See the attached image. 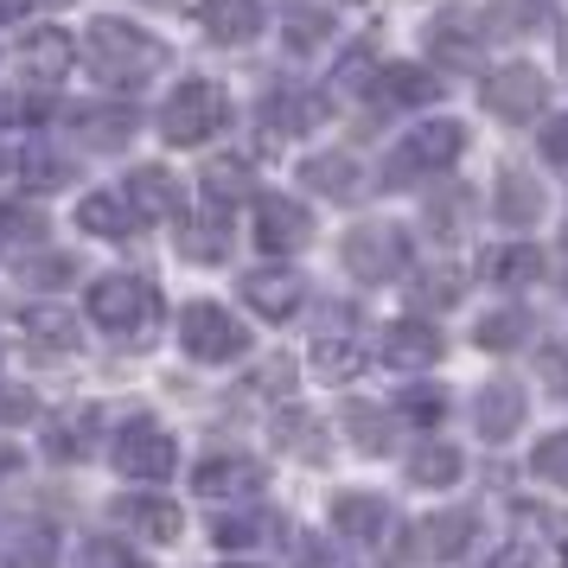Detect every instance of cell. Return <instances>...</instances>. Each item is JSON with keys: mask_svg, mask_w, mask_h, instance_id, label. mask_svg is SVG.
<instances>
[{"mask_svg": "<svg viewBox=\"0 0 568 568\" xmlns=\"http://www.w3.org/2000/svg\"><path fill=\"white\" fill-rule=\"evenodd\" d=\"M307 364H313L320 384H352V377L364 371V345L358 338H313Z\"/></svg>", "mask_w": 568, "mask_h": 568, "instance_id": "obj_25", "label": "cell"}, {"mask_svg": "<svg viewBox=\"0 0 568 568\" xmlns=\"http://www.w3.org/2000/svg\"><path fill=\"white\" fill-rule=\"evenodd\" d=\"M542 160H556V166H568V115H556V122L542 129Z\"/></svg>", "mask_w": 568, "mask_h": 568, "instance_id": "obj_43", "label": "cell"}, {"mask_svg": "<svg viewBox=\"0 0 568 568\" xmlns=\"http://www.w3.org/2000/svg\"><path fill=\"white\" fill-rule=\"evenodd\" d=\"M129 205L141 211V224H148V217H180L185 192H180V180H173L166 166H134L129 173Z\"/></svg>", "mask_w": 568, "mask_h": 568, "instance_id": "obj_20", "label": "cell"}, {"mask_svg": "<svg viewBox=\"0 0 568 568\" xmlns=\"http://www.w3.org/2000/svg\"><path fill=\"white\" fill-rule=\"evenodd\" d=\"M250 192H256V173H250V160H243V154H224V160H211V166H205L211 211H231L236 199H250Z\"/></svg>", "mask_w": 568, "mask_h": 568, "instance_id": "obj_24", "label": "cell"}, {"mask_svg": "<svg viewBox=\"0 0 568 568\" xmlns=\"http://www.w3.org/2000/svg\"><path fill=\"white\" fill-rule=\"evenodd\" d=\"M301 180H307L313 192H326V199H352V192H358V160L352 154H313V160H301Z\"/></svg>", "mask_w": 568, "mask_h": 568, "instance_id": "obj_28", "label": "cell"}, {"mask_svg": "<svg viewBox=\"0 0 568 568\" xmlns=\"http://www.w3.org/2000/svg\"><path fill=\"white\" fill-rule=\"evenodd\" d=\"M78 224L90 236H109V243H122V236L141 231V211L129 205V192H90L78 205Z\"/></svg>", "mask_w": 568, "mask_h": 568, "instance_id": "obj_21", "label": "cell"}, {"mask_svg": "<svg viewBox=\"0 0 568 568\" xmlns=\"http://www.w3.org/2000/svg\"><path fill=\"white\" fill-rule=\"evenodd\" d=\"M562 243H568V231H562Z\"/></svg>", "mask_w": 568, "mask_h": 568, "instance_id": "obj_50", "label": "cell"}, {"mask_svg": "<svg viewBox=\"0 0 568 568\" xmlns=\"http://www.w3.org/2000/svg\"><path fill=\"white\" fill-rule=\"evenodd\" d=\"M109 460H115V473H122V479H148V486H160V479H173V473H180V440L166 435L160 422L134 415V422H122V428H115V440H109Z\"/></svg>", "mask_w": 568, "mask_h": 568, "instance_id": "obj_4", "label": "cell"}, {"mask_svg": "<svg viewBox=\"0 0 568 568\" xmlns=\"http://www.w3.org/2000/svg\"><path fill=\"white\" fill-rule=\"evenodd\" d=\"M498 217L505 224H537L542 217V185H537V173H524V166H498Z\"/></svg>", "mask_w": 568, "mask_h": 568, "instance_id": "obj_22", "label": "cell"}, {"mask_svg": "<svg viewBox=\"0 0 568 568\" xmlns=\"http://www.w3.org/2000/svg\"><path fill=\"white\" fill-rule=\"evenodd\" d=\"M83 45H90V64H97V78L115 83V90H134V83L160 78V64H166V45H160L148 27H134V20H90L83 32Z\"/></svg>", "mask_w": 568, "mask_h": 568, "instance_id": "obj_1", "label": "cell"}, {"mask_svg": "<svg viewBox=\"0 0 568 568\" xmlns=\"http://www.w3.org/2000/svg\"><path fill=\"white\" fill-rule=\"evenodd\" d=\"M20 185H32V192H52V185H71V166L52 154H20Z\"/></svg>", "mask_w": 568, "mask_h": 568, "instance_id": "obj_39", "label": "cell"}, {"mask_svg": "<svg viewBox=\"0 0 568 568\" xmlns=\"http://www.w3.org/2000/svg\"><path fill=\"white\" fill-rule=\"evenodd\" d=\"M78 562H83V568H148V562L129 549V542H115V537H90V542L78 549Z\"/></svg>", "mask_w": 568, "mask_h": 568, "instance_id": "obj_38", "label": "cell"}, {"mask_svg": "<svg viewBox=\"0 0 568 568\" xmlns=\"http://www.w3.org/2000/svg\"><path fill=\"white\" fill-rule=\"evenodd\" d=\"M466 542H473V517L466 511H428L415 524L409 549L422 562H454V556H466Z\"/></svg>", "mask_w": 568, "mask_h": 568, "instance_id": "obj_16", "label": "cell"}, {"mask_svg": "<svg viewBox=\"0 0 568 568\" xmlns=\"http://www.w3.org/2000/svg\"><path fill=\"white\" fill-rule=\"evenodd\" d=\"M109 517H115L122 530H134V537H148V542H180V505L160 498V491H129V498L109 505Z\"/></svg>", "mask_w": 568, "mask_h": 568, "instance_id": "obj_11", "label": "cell"}, {"mask_svg": "<svg viewBox=\"0 0 568 568\" xmlns=\"http://www.w3.org/2000/svg\"><path fill=\"white\" fill-rule=\"evenodd\" d=\"M530 473L568 491V428H562V435H549V440H537V454H530Z\"/></svg>", "mask_w": 568, "mask_h": 568, "instance_id": "obj_37", "label": "cell"}, {"mask_svg": "<svg viewBox=\"0 0 568 568\" xmlns=\"http://www.w3.org/2000/svg\"><path fill=\"white\" fill-rule=\"evenodd\" d=\"M486 275L498 287H530V282H542V250L537 243H505V250L486 256Z\"/></svg>", "mask_w": 568, "mask_h": 568, "instance_id": "obj_27", "label": "cell"}, {"mask_svg": "<svg viewBox=\"0 0 568 568\" xmlns=\"http://www.w3.org/2000/svg\"><path fill=\"white\" fill-rule=\"evenodd\" d=\"M396 409H403V422H415V428H435L440 415H447V389L440 384H409L403 396H396Z\"/></svg>", "mask_w": 568, "mask_h": 568, "instance_id": "obj_35", "label": "cell"}, {"mask_svg": "<svg viewBox=\"0 0 568 568\" xmlns=\"http://www.w3.org/2000/svg\"><path fill=\"white\" fill-rule=\"evenodd\" d=\"M83 313L109 338H141L160 320V287L141 282V275H103V282H90V294H83Z\"/></svg>", "mask_w": 568, "mask_h": 568, "instance_id": "obj_2", "label": "cell"}, {"mask_svg": "<svg viewBox=\"0 0 568 568\" xmlns=\"http://www.w3.org/2000/svg\"><path fill=\"white\" fill-rule=\"evenodd\" d=\"M333 32V20L326 13H313V20H294V45H307V39H326Z\"/></svg>", "mask_w": 568, "mask_h": 568, "instance_id": "obj_44", "label": "cell"}, {"mask_svg": "<svg viewBox=\"0 0 568 568\" xmlns=\"http://www.w3.org/2000/svg\"><path fill=\"white\" fill-rule=\"evenodd\" d=\"M517 422H524V389H517V377H491L473 396V428H479V440H511Z\"/></svg>", "mask_w": 568, "mask_h": 568, "instance_id": "obj_13", "label": "cell"}, {"mask_svg": "<svg viewBox=\"0 0 568 568\" xmlns=\"http://www.w3.org/2000/svg\"><path fill=\"white\" fill-rule=\"evenodd\" d=\"M78 129L90 134V141H129L134 115H129V109H115V115H97V109H78Z\"/></svg>", "mask_w": 568, "mask_h": 568, "instance_id": "obj_40", "label": "cell"}, {"mask_svg": "<svg viewBox=\"0 0 568 568\" xmlns=\"http://www.w3.org/2000/svg\"><path fill=\"white\" fill-rule=\"evenodd\" d=\"M486 109L498 115V122H530L542 103H549V83H542L537 64H505V71H491L486 78Z\"/></svg>", "mask_w": 568, "mask_h": 568, "instance_id": "obj_7", "label": "cell"}, {"mask_svg": "<svg viewBox=\"0 0 568 568\" xmlns=\"http://www.w3.org/2000/svg\"><path fill=\"white\" fill-rule=\"evenodd\" d=\"M409 479L415 486H454V479H460V454H454V447H415L409 454Z\"/></svg>", "mask_w": 568, "mask_h": 568, "instance_id": "obj_33", "label": "cell"}, {"mask_svg": "<svg viewBox=\"0 0 568 568\" xmlns=\"http://www.w3.org/2000/svg\"><path fill=\"white\" fill-rule=\"evenodd\" d=\"M13 58H20V71H27L32 83H64L71 58H78V45H71V32H64V27H27Z\"/></svg>", "mask_w": 568, "mask_h": 568, "instance_id": "obj_12", "label": "cell"}, {"mask_svg": "<svg viewBox=\"0 0 568 568\" xmlns=\"http://www.w3.org/2000/svg\"><path fill=\"white\" fill-rule=\"evenodd\" d=\"M13 466H20V454H13V447H0V479H7Z\"/></svg>", "mask_w": 568, "mask_h": 568, "instance_id": "obj_47", "label": "cell"}, {"mask_svg": "<svg viewBox=\"0 0 568 568\" xmlns=\"http://www.w3.org/2000/svg\"><path fill=\"white\" fill-rule=\"evenodd\" d=\"M384 364H396V371H428V364H440V333L428 320H396L384 333Z\"/></svg>", "mask_w": 568, "mask_h": 568, "instance_id": "obj_19", "label": "cell"}, {"mask_svg": "<svg viewBox=\"0 0 568 568\" xmlns=\"http://www.w3.org/2000/svg\"><path fill=\"white\" fill-rule=\"evenodd\" d=\"M301 301H307V287H301V275H287V268H256V275H243V307H256L262 320H294L301 313Z\"/></svg>", "mask_w": 568, "mask_h": 568, "instance_id": "obj_14", "label": "cell"}, {"mask_svg": "<svg viewBox=\"0 0 568 568\" xmlns=\"http://www.w3.org/2000/svg\"><path fill=\"white\" fill-rule=\"evenodd\" d=\"M27 282H39V287H64V282H78V256H39L27 268Z\"/></svg>", "mask_w": 568, "mask_h": 568, "instance_id": "obj_41", "label": "cell"}, {"mask_svg": "<svg viewBox=\"0 0 568 568\" xmlns=\"http://www.w3.org/2000/svg\"><path fill=\"white\" fill-rule=\"evenodd\" d=\"M524 338H530V313H524V307L486 313V320L473 326V345H486V352H517Z\"/></svg>", "mask_w": 568, "mask_h": 568, "instance_id": "obj_30", "label": "cell"}, {"mask_svg": "<svg viewBox=\"0 0 568 568\" xmlns=\"http://www.w3.org/2000/svg\"><path fill=\"white\" fill-rule=\"evenodd\" d=\"M371 97L384 109H415V103H440V78L422 71V64H384L371 78Z\"/></svg>", "mask_w": 568, "mask_h": 568, "instance_id": "obj_17", "label": "cell"}, {"mask_svg": "<svg viewBox=\"0 0 568 568\" xmlns=\"http://www.w3.org/2000/svg\"><path fill=\"white\" fill-rule=\"evenodd\" d=\"M549 556H542L537 542H505L498 556H491V568H542Z\"/></svg>", "mask_w": 568, "mask_h": 568, "instance_id": "obj_42", "label": "cell"}, {"mask_svg": "<svg viewBox=\"0 0 568 568\" xmlns=\"http://www.w3.org/2000/svg\"><path fill=\"white\" fill-rule=\"evenodd\" d=\"M27 333L39 338V345H52V352H78V326H71V313L64 307H32Z\"/></svg>", "mask_w": 568, "mask_h": 568, "instance_id": "obj_34", "label": "cell"}, {"mask_svg": "<svg viewBox=\"0 0 568 568\" xmlns=\"http://www.w3.org/2000/svg\"><path fill=\"white\" fill-rule=\"evenodd\" d=\"M180 256L185 262H224L231 256V224H224V211H211L199 224H180Z\"/></svg>", "mask_w": 568, "mask_h": 568, "instance_id": "obj_29", "label": "cell"}, {"mask_svg": "<svg viewBox=\"0 0 568 568\" xmlns=\"http://www.w3.org/2000/svg\"><path fill=\"white\" fill-rule=\"evenodd\" d=\"M333 524H338V537H352V542H384L389 498H377V491H338L333 498Z\"/></svg>", "mask_w": 568, "mask_h": 568, "instance_id": "obj_18", "label": "cell"}, {"mask_svg": "<svg viewBox=\"0 0 568 568\" xmlns=\"http://www.w3.org/2000/svg\"><path fill=\"white\" fill-rule=\"evenodd\" d=\"M562 64H568V27H562Z\"/></svg>", "mask_w": 568, "mask_h": 568, "instance_id": "obj_48", "label": "cell"}, {"mask_svg": "<svg viewBox=\"0 0 568 568\" xmlns=\"http://www.w3.org/2000/svg\"><path fill=\"white\" fill-rule=\"evenodd\" d=\"M262 530H268V517L236 511V517H217V524H211V542H217V549H250V542H262Z\"/></svg>", "mask_w": 568, "mask_h": 568, "instance_id": "obj_36", "label": "cell"}, {"mask_svg": "<svg viewBox=\"0 0 568 568\" xmlns=\"http://www.w3.org/2000/svg\"><path fill=\"white\" fill-rule=\"evenodd\" d=\"M180 345L199 364H231V358L250 352V326H243L236 313L211 307V301H192V307L180 313Z\"/></svg>", "mask_w": 568, "mask_h": 568, "instance_id": "obj_6", "label": "cell"}, {"mask_svg": "<svg viewBox=\"0 0 568 568\" xmlns=\"http://www.w3.org/2000/svg\"><path fill=\"white\" fill-rule=\"evenodd\" d=\"M313 236V211L282 199V192H262L256 199V243L262 256H294L301 243Z\"/></svg>", "mask_w": 568, "mask_h": 568, "instance_id": "obj_8", "label": "cell"}, {"mask_svg": "<svg viewBox=\"0 0 568 568\" xmlns=\"http://www.w3.org/2000/svg\"><path fill=\"white\" fill-rule=\"evenodd\" d=\"M345 435L358 440L364 454H389L396 428H389V415H384V409H371V403H352V409H345Z\"/></svg>", "mask_w": 568, "mask_h": 568, "instance_id": "obj_32", "label": "cell"}, {"mask_svg": "<svg viewBox=\"0 0 568 568\" xmlns=\"http://www.w3.org/2000/svg\"><path fill=\"white\" fill-rule=\"evenodd\" d=\"M403 262H409V250H403V231H389V224H371V231L345 236V268L358 282H389Z\"/></svg>", "mask_w": 568, "mask_h": 568, "instance_id": "obj_9", "label": "cell"}, {"mask_svg": "<svg viewBox=\"0 0 568 568\" xmlns=\"http://www.w3.org/2000/svg\"><path fill=\"white\" fill-rule=\"evenodd\" d=\"M224 122H231V97L205 78L180 83V90L160 103V134H166L173 148H199V141H211Z\"/></svg>", "mask_w": 568, "mask_h": 568, "instance_id": "obj_3", "label": "cell"}, {"mask_svg": "<svg viewBox=\"0 0 568 568\" xmlns=\"http://www.w3.org/2000/svg\"><path fill=\"white\" fill-rule=\"evenodd\" d=\"M32 0H0V27H13V20H27Z\"/></svg>", "mask_w": 568, "mask_h": 568, "instance_id": "obj_46", "label": "cell"}, {"mask_svg": "<svg viewBox=\"0 0 568 568\" xmlns=\"http://www.w3.org/2000/svg\"><path fill=\"white\" fill-rule=\"evenodd\" d=\"M460 154H466V129H460V122H422V129L396 148V160L384 166V180L389 185L428 180V173H447Z\"/></svg>", "mask_w": 568, "mask_h": 568, "instance_id": "obj_5", "label": "cell"}, {"mask_svg": "<svg viewBox=\"0 0 568 568\" xmlns=\"http://www.w3.org/2000/svg\"><path fill=\"white\" fill-rule=\"evenodd\" d=\"M224 568H262V562H224Z\"/></svg>", "mask_w": 568, "mask_h": 568, "instance_id": "obj_49", "label": "cell"}, {"mask_svg": "<svg viewBox=\"0 0 568 568\" xmlns=\"http://www.w3.org/2000/svg\"><path fill=\"white\" fill-rule=\"evenodd\" d=\"M0 562L7 568H58V537L52 524H20L0 537Z\"/></svg>", "mask_w": 568, "mask_h": 568, "instance_id": "obj_23", "label": "cell"}, {"mask_svg": "<svg viewBox=\"0 0 568 568\" xmlns=\"http://www.w3.org/2000/svg\"><path fill=\"white\" fill-rule=\"evenodd\" d=\"M428 52L447 58V64H473V58H479V27H466L460 13H447V20H435V32H428Z\"/></svg>", "mask_w": 568, "mask_h": 568, "instance_id": "obj_31", "label": "cell"}, {"mask_svg": "<svg viewBox=\"0 0 568 568\" xmlns=\"http://www.w3.org/2000/svg\"><path fill=\"white\" fill-rule=\"evenodd\" d=\"M320 115H326V109H320V97H307V90H268V97H262V122L282 129V134L313 129Z\"/></svg>", "mask_w": 568, "mask_h": 568, "instance_id": "obj_26", "label": "cell"}, {"mask_svg": "<svg viewBox=\"0 0 568 568\" xmlns=\"http://www.w3.org/2000/svg\"><path fill=\"white\" fill-rule=\"evenodd\" d=\"M262 479H268V466L250 454H205L192 473L199 498H250V491H262Z\"/></svg>", "mask_w": 568, "mask_h": 568, "instance_id": "obj_10", "label": "cell"}, {"mask_svg": "<svg viewBox=\"0 0 568 568\" xmlns=\"http://www.w3.org/2000/svg\"><path fill=\"white\" fill-rule=\"evenodd\" d=\"M0 422H32V396H7L0 403Z\"/></svg>", "mask_w": 568, "mask_h": 568, "instance_id": "obj_45", "label": "cell"}, {"mask_svg": "<svg viewBox=\"0 0 568 568\" xmlns=\"http://www.w3.org/2000/svg\"><path fill=\"white\" fill-rule=\"evenodd\" d=\"M192 20H199V32L217 39V45H243V39L262 32V0H199Z\"/></svg>", "mask_w": 568, "mask_h": 568, "instance_id": "obj_15", "label": "cell"}]
</instances>
